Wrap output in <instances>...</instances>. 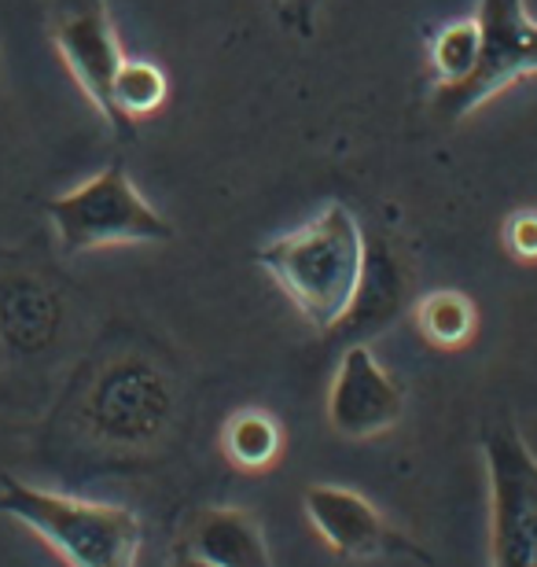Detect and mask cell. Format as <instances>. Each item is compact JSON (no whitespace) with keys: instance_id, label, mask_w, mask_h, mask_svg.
<instances>
[{"instance_id":"obj_13","label":"cell","mask_w":537,"mask_h":567,"mask_svg":"<svg viewBox=\"0 0 537 567\" xmlns=\"http://www.w3.org/2000/svg\"><path fill=\"white\" fill-rule=\"evenodd\" d=\"M221 450L225 457L244 472H266L269 464L280 461L283 450V431L261 410H239L225 421L221 431Z\"/></svg>"},{"instance_id":"obj_8","label":"cell","mask_w":537,"mask_h":567,"mask_svg":"<svg viewBox=\"0 0 537 567\" xmlns=\"http://www.w3.org/2000/svg\"><path fill=\"white\" fill-rule=\"evenodd\" d=\"M405 413V391L364 343H350L328 391V424L342 439L386 435Z\"/></svg>"},{"instance_id":"obj_18","label":"cell","mask_w":537,"mask_h":567,"mask_svg":"<svg viewBox=\"0 0 537 567\" xmlns=\"http://www.w3.org/2000/svg\"><path fill=\"white\" fill-rule=\"evenodd\" d=\"M169 567H214V564H207V560H199V557H196V553H188V549H185V553H180V557H177L174 564H169Z\"/></svg>"},{"instance_id":"obj_6","label":"cell","mask_w":537,"mask_h":567,"mask_svg":"<svg viewBox=\"0 0 537 567\" xmlns=\"http://www.w3.org/2000/svg\"><path fill=\"white\" fill-rule=\"evenodd\" d=\"M52 44L63 66L71 71L74 85L82 89L96 115L114 130V137L130 141L133 126L114 107V78H118L125 52L107 11V0H82L78 8L63 11L52 27Z\"/></svg>"},{"instance_id":"obj_12","label":"cell","mask_w":537,"mask_h":567,"mask_svg":"<svg viewBox=\"0 0 537 567\" xmlns=\"http://www.w3.org/2000/svg\"><path fill=\"white\" fill-rule=\"evenodd\" d=\"M405 269L397 262V255H391L386 247H369L358 299H353V310L339 324V332L350 328L353 336H361L372 332V328H383L405 306Z\"/></svg>"},{"instance_id":"obj_16","label":"cell","mask_w":537,"mask_h":567,"mask_svg":"<svg viewBox=\"0 0 537 567\" xmlns=\"http://www.w3.org/2000/svg\"><path fill=\"white\" fill-rule=\"evenodd\" d=\"M166 104V74L147 60H130L125 55L118 78H114V107L118 115L130 122L152 115Z\"/></svg>"},{"instance_id":"obj_10","label":"cell","mask_w":537,"mask_h":567,"mask_svg":"<svg viewBox=\"0 0 537 567\" xmlns=\"http://www.w3.org/2000/svg\"><path fill=\"white\" fill-rule=\"evenodd\" d=\"M60 295L27 274L0 280V347L8 354H41L60 332Z\"/></svg>"},{"instance_id":"obj_14","label":"cell","mask_w":537,"mask_h":567,"mask_svg":"<svg viewBox=\"0 0 537 567\" xmlns=\"http://www.w3.org/2000/svg\"><path fill=\"white\" fill-rule=\"evenodd\" d=\"M475 324H478L475 302L467 299L464 291L438 288V291H427L424 299L416 302V328L431 347H442V350L464 347L467 339L475 336Z\"/></svg>"},{"instance_id":"obj_4","label":"cell","mask_w":537,"mask_h":567,"mask_svg":"<svg viewBox=\"0 0 537 567\" xmlns=\"http://www.w3.org/2000/svg\"><path fill=\"white\" fill-rule=\"evenodd\" d=\"M478 60L475 71L456 85H434L427 96L431 115L464 122L508 85L537 74V19L527 0H478Z\"/></svg>"},{"instance_id":"obj_15","label":"cell","mask_w":537,"mask_h":567,"mask_svg":"<svg viewBox=\"0 0 537 567\" xmlns=\"http://www.w3.org/2000/svg\"><path fill=\"white\" fill-rule=\"evenodd\" d=\"M478 60V22L475 16L445 22L431 41L434 85H456L475 71Z\"/></svg>"},{"instance_id":"obj_3","label":"cell","mask_w":537,"mask_h":567,"mask_svg":"<svg viewBox=\"0 0 537 567\" xmlns=\"http://www.w3.org/2000/svg\"><path fill=\"white\" fill-rule=\"evenodd\" d=\"M44 210L66 255H89L122 244H163L174 236L166 214L144 199V192L118 163L49 199Z\"/></svg>"},{"instance_id":"obj_5","label":"cell","mask_w":537,"mask_h":567,"mask_svg":"<svg viewBox=\"0 0 537 567\" xmlns=\"http://www.w3.org/2000/svg\"><path fill=\"white\" fill-rule=\"evenodd\" d=\"M489 480V567H537V453L516 427L483 442Z\"/></svg>"},{"instance_id":"obj_11","label":"cell","mask_w":537,"mask_h":567,"mask_svg":"<svg viewBox=\"0 0 537 567\" xmlns=\"http://www.w3.org/2000/svg\"><path fill=\"white\" fill-rule=\"evenodd\" d=\"M185 549L214 567H272L266 535L244 508H207L192 527Z\"/></svg>"},{"instance_id":"obj_9","label":"cell","mask_w":537,"mask_h":567,"mask_svg":"<svg viewBox=\"0 0 537 567\" xmlns=\"http://www.w3.org/2000/svg\"><path fill=\"white\" fill-rule=\"evenodd\" d=\"M306 519L313 524L317 535L324 538V546L339 557H380V553H416L386 519L375 513L372 502H364L350 486H331L317 483L302 497Z\"/></svg>"},{"instance_id":"obj_1","label":"cell","mask_w":537,"mask_h":567,"mask_svg":"<svg viewBox=\"0 0 537 567\" xmlns=\"http://www.w3.org/2000/svg\"><path fill=\"white\" fill-rule=\"evenodd\" d=\"M369 240L347 203L331 199L299 229L261 244L255 262L317 332H339L358 299Z\"/></svg>"},{"instance_id":"obj_2","label":"cell","mask_w":537,"mask_h":567,"mask_svg":"<svg viewBox=\"0 0 537 567\" xmlns=\"http://www.w3.org/2000/svg\"><path fill=\"white\" fill-rule=\"evenodd\" d=\"M0 516L27 524L66 567H136L144 538L125 505L41 491L16 475H0Z\"/></svg>"},{"instance_id":"obj_7","label":"cell","mask_w":537,"mask_h":567,"mask_svg":"<svg viewBox=\"0 0 537 567\" xmlns=\"http://www.w3.org/2000/svg\"><path fill=\"white\" fill-rule=\"evenodd\" d=\"M169 394L163 377L147 361L125 358L100 372L85 399V424L111 442H141L166 421Z\"/></svg>"},{"instance_id":"obj_17","label":"cell","mask_w":537,"mask_h":567,"mask_svg":"<svg viewBox=\"0 0 537 567\" xmlns=\"http://www.w3.org/2000/svg\"><path fill=\"white\" fill-rule=\"evenodd\" d=\"M505 247L523 262H537V210H519L505 221Z\"/></svg>"}]
</instances>
